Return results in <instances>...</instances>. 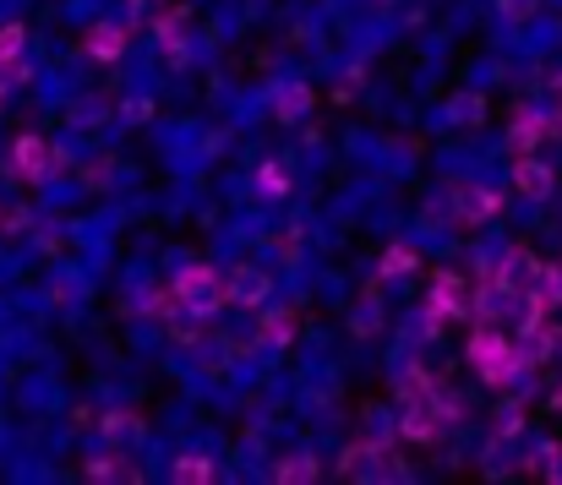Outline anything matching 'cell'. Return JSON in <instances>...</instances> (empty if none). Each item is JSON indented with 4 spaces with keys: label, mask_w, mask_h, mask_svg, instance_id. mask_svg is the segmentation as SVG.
Instances as JSON below:
<instances>
[{
    "label": "cell",
    "mask_w": 562,
    "mask_h": 485,
    "mask_svg": "<svg viewBox=\"0 0 562 485\" xmlns=\"http://www.w3.org/2000/svg\"><path fill=\"white\" fill-rule=\"evenodd\" d=\"M257 338H262V343H273V349H284V343L295 338V312H290V306L268 312V317H262V327H257Z\"/></svg>",
    "instance_id": "12"
},
{
    "label": "cell",
    "mask_w": 562,
    "mask_h": 485,
    "mask_svg": "<svg viewBox=\"0 0 562 485\" xmlns=\"http://www.w3.org/2000/svg\"><path fill=\"white\" fill-rule=\"evenodd\" d=\"M224 290H229V301L235 306H268V273L262 268H251V262H240V268H229L224 273Z\"/></svg>",
    "instance_id": "5"
},
{
    "label": "cell",
    "mask_w": 562,
    "mask_h": 485,
    "mask_svg": "<svg viewBox=\"0 0 562 485\" xmlns=\"http://www.w3.org/2000/svg\"><path fill=\"white\" fill-rule=\"evenodd\" d=\"M558 349H562V343H558Z\"/></svg>",
    "instance_id": "26"
},
{
    "label": "cell",
    "mask_w": 562,
    "mask_h": 485,
    "mask_svg": "<svg viewBox=\"0 0 562 485\" xmlns=\"http://www.w3.org/2000/svg\"><path fill=\"white\" fill-rule=\"evenodd\" d=\"M121 49H126V27L121 22H99L88 33V55L93 60H121Z\"/></svg>",
    "instance_id": "10"
},
{
    "label": "cell",
    "mask_w": 562,
    "mask_h": 485,
    "mask_svg": "<svg viewBox=\"0 0 562 485\" xmlns=\"http://www.w3.org/2000/svg\"><path fill=\"white\" fill-rule=\"evenodd\" d=\"M514 191L530 196V202H547V196H552V163L536 159V154L514 159Z\"/></svg>",
    "instance_id": "6"
},
{
    "label": "cell",
    "mask_w": 562,
    "mask_h": 485,
    "mask_svg": "<svg viewBox=\"0 0 562 485\" xmlns=\"http://www.w3.org/2000/svg\"><path fill=\"white\" fill-rule=\"evenodd\" d=\"M552 404H558V409H562V393H558V398H552Z\"/></svg>",
    "instance_id": "25"
},
{
    "label": "cell",
    "mask_w": 562,
    "mask_h": 485,
    "mask_svg": "<svg viewBox=\"0 0 562 485\" xmlns=\"http://www.w3.org/2000/svg\"><path fill=\"white\" fill-rule=\"evenodd\" d=\"M49 159H55V154H49L44 137H22V143H16V174H22V180H44V174H49Z\"/></svg>",
    "instance_id": "9"
},
{
    "label": "cell",
    "mask_w": 562,
    "mask_h": 485,
    "mask_svg": "<svg viewBox=\"0 0 562 485\" xmlns=\"http://www.w3.org/2000/svg\"><path fill=\"white\" fill-rule=\"evenodd\" d=\"M486 279H492L497 290H508V295H530V290H541V262H536L525 246H514L497 268H486Z\"/></svg>",
    "instance_id": "4"
},
{
    "label": "cell",
    "mask_w": 562,
    "mask_h": 485,
    "mask_svg": "<svg viewBox=\"0 0 562 485\" xmlns=\"http://www.w3.org/2000/svg\"><path fill=\"white\" fill-rule=\"evenodd\" d=\"M132 426H137V420H132V415H121V409H115V415H104V420H99V431H104V437H126V431H132Z\"/></svg>",
    "instance_id": "19"
},
{
    "label": "cell",
    "mask_w": 562,
    "mask_h": 485,
    "mask_svg": "<svg viewBox=\"0 0 562 485\" xmlns=\"http://www.w3.org/2000/svg\"><path fill=\"white\" fill-rule=\"evenodd\" d=\"M317 475H323L317 459H279L273 464V481L279 485H306V481H317Z\"/></svg>",
    "instance_id": "14"
},
{
    "label": "cell",
    "mask_w": 562,
    "mask_h": 485,
    "mask_svg": "<svg viewBox=\"0 0 562 485\" xmlns=\"http://www.w3.org/2000/svg\"><path fill=\"white\" fill-rule=\"evenodd\" d=\"M519 431V404H508L503 415H497V437H514Z\"/></svg>",
    "instance_id": "21"
},
{
    "label": "cell",
    "mask_w": 562,
    "mask_h": 485,
    "mask_svg": "<svg viewBox=\"0 0 562 485\" xmlns=\"http://www.w3.org/2000/svg\"><path fill=\"white\" fill-rule=\"evenodd\" d=\"M22 38H27V33H22L16 22H5V27H0V71H5L16 55H22Z\"/></svg>",
    "instance_id": "17"
},
{
    "label": "cell",
    "mask_w": 562,
    "mask_h": 485,
    "mask_svg": "<svg viewBox=\"0 0 562 485\" xmlns=\"http://www.w3.org/2000/svg\"><path fill=\"white\" fill-rule=\"evenodd\" d=\"M541 290L552 295V306L562 301V262H552V268H541Z\"/></svg>",
    "instance_id": "20"
},
{
    "label": "cell",
    "mask_w": 562,
    "mask_h": 485,
    "mask_svg": "<svg viewBox=\"0 0 562 485\" xmlns=\"http://www.w3.org/2000/svg\"><path fill=\"white\" fill-rule=\"evenodd\" d=\"M257 185H262V191H273V196H284V191H290V174H284V169H273V163H262V169H257Z\"/></svg>",
    "instance_id": "18"
},
{
    "label": "cell",
    "mask_w": 562,
    "mask_h": 485,
    "mask_svg": "<svg viewBox=\"0 0 562 485\" xmlns=\"http://www.w3.org/2000/svg\"><path fill=\"white\" fill-rule=\"evenodd\" d=\"M170 290L181 295V306H187V312H196V317H213V312L229 301V290H224L218 268H207V262H191V268H181Z\"/></svg>",
    "instance_id": "2"
},
{
    "label": "cell",
    "mask_w": 562,
    "mask_h": 485,
    "mask_svg": "<svg viewBox=\"0 0 562 485\" xmlns=\"http://www.w3.org/2000/svg\"><path fill=\"white\" fill-rule=\"evenodd\" d=\"M541 459H547V475H552V481H562V442H552Z\"/></svg>",
    "instance_id": "22"
},
{
    "label": "cell",
    "mask_w": 562,
    "mask_h": 485,
    "mask_svg": "<svg viewBox=\"0 0 562 485\" xmlns=\"http://www.w3.org/2000/svg\"><path fill=\"white\" fill-rule=\"evenodd\" d=\"M562 121H547V115H519L514 121V132H508V148H514V159H525V154H536V143L541 137H558Z\"/></svg>",
    "instance_id": "7"
},
{
    "label": "cell",
    "mask_w": 562,
    "mask_h": 485,
    "mask_svg": "<svg viewBox=\"0 0 562 485\" xmlns=\"http://www.w3.org/2000/svg\"><path fill=\"white\" fill-rule=\"evenodd\" d=\"M497 207H503V196L492 185H459V224H486V218H497Z\"/></svg>",
    "instance_id": "8"
},
{
    "label": "cell",
    "mask_w": 562,
    "mask_h": 485,
    "mask_svg": "<svg viewBox=\"0 0 562 485\" xmlns=\"http://www.w3.org/2000/svg\"><path fill=\"white\" fill-rule=\"evenodd\" d=\"M170 475H176V485H181V481H187V485H207V481H213V459L187 453V459H176V470H170Z\"/></svg>",
    "instance_id": "15"
},
{
    "label": "cell",
    "mask_w": 562,
    "mask_h": 485,
    "mask_svg": "<svg viewBox=\"0 0 562 485\" xmlns=\"http://www.w3.org/2000/svg\"><path fill=\"white\" fill-rule=\"evenodd\" d=\"M503 11L508 16H530V0H503Z\"/></svg>",
    "instance_id": "23"
},
{
    "label": "cell",
    "mask_w": 562,
    "mask_h": 485,
    "mask_svg": "<svg viewBox=\"0 0 562 485\" xmlns=\"http://www.w3.org/2000/svg\"><path fill=\"white\" fill-rule=\"evenodd\" d=\"M415 268V251L409 246H387L382 251V279H398V273H409Z\"/></svg>",
    "instance_id": "16"
},
{
    "label": "cell",
    "mask_w": 562,
    "mask_h": 485,
    "mask_svg": "<svg viewBox=\"0 0 562 485\" xmlns=\"http://www.w3.org/2000/svg\"><path fill=\"white\" fill-rule=\"evenodd\" d=\"M552 99H558V104H562V77H558V82H552Z\"/></svg>",
    "instance_id": "24"
},
{
    "label": "cell",
    "mask_w": 562,
    "mask_h": 485,
    "mask_svg": "<svg viewBox=\"0 0 562 485\" xmlns=\"http://www.w3.org/2000/svg\"><path fill=\"white\" fill-rule=\"evenodd\" d=\"M306 110H312V88H306V82H284V88L273 93V115H279V121H301Z\"/></svg>",
    "instance_id": "11"
},
{
    "label": "cell",
    "mask_w": 562,
    "mask_h": 485,
    "mask_svg": "<svg viewBox=\"0 0 562 485\" xmlns=\"http://www.w3.org/2000/svg\"><path fill=\"white\" fill-rule=\"evenodd\" d=\"M88 475L93 481H137V464H126V453H99L88 464Z\"/></svg>",
    "instance_id": "13"
},
{
    "label": "cell",
    "mask_w": 562,
    "mask_h": 485,
    "mask_svg": "<svg viewBox=\"0 0 562 485\" xmlns=\"http://www.w3.org/2000/svg\"><path fill=\"white\" fill-rule=\"evenodd\" d=\"M475 312V295H470V284L459 279V273H437V284H431V301H426V327L437 332L442 323H459V317H470Z\"/></svg>",
    "instance_id": "3"
},
{
    "label": "cell",
    "mask_w": 562,
    "mask_h": 485,
    "mask_svg": "<svg viewBox=\"0 0 562 485\" xmlns=\"http://www.w3.org/2000/svg\"><path fill=\"white\" fill-rule=\"evenodd\" d=\"M470 365H475L492 387H508L514 376H525V371H530L525 349H519L508 332H497L492 323H481L475 332H470Z\"/></svg>",
    "instance_id": "1"
}]
</instances>
